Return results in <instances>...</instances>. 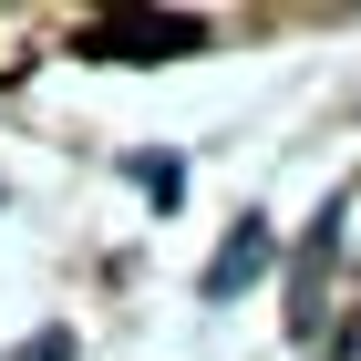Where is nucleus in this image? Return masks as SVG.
Segmentation results:
<instances>
[{"instance_id":"f257e3e1","label":"nucleus","mask_w":361,"mask_h":361,"mask_svg":"<svg viewBox=\"0 0 361 361\" xmlns=\"http://www.w3.org/2000/svg\"><path fill=\"white\" fill-rule=\"evenodd\" d=\"M207 42V21H186V11H124V21H93L83 52L93 62H176Z\"/></svg>"},{"instance_id":"f03ea898","label":"nucleus","mask_w":361,"mask_h":361,"mask_svg":"<svg viewBox=\"0 0 361 361\" xmlns=\"http://www.w3.org/2000/svg\"><path fill=\"white\" fill-rule=\"evenodd\" d=\"M341 361H361V320H351V331H341Z\"/></svg>"}]
</instances>
